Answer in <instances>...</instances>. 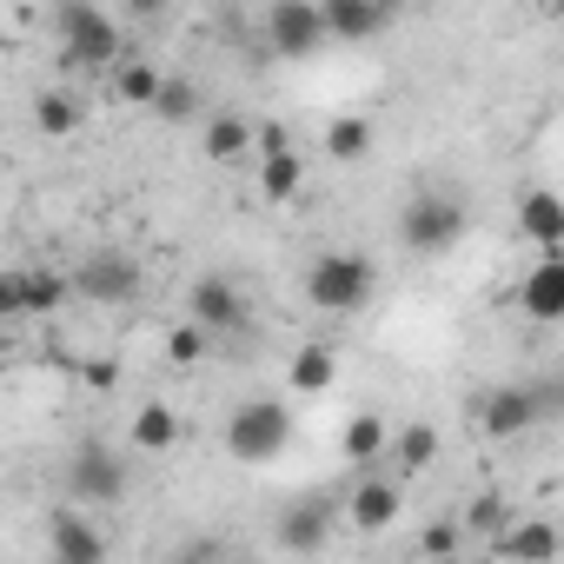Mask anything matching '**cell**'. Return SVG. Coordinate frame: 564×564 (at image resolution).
<instances>
[{"label":"cell","instance_id":"obj_1","mask_svg":"<svg viewBox=\"0 0 564 564\" xmlns=\"http://www.w3.org/2000/svg\"><path fill=\"white\" fill-rule=\"evenodd\" d=\"M465 232H471V206H465L458 193H412L405 213H399V239H405V252H419V259L452 252Z\"/></svg>","mask_w":564,"mask_h":564},{"label":"cell","instance_id":"obj_2","mask_svg":"<svg viewBox=\"0 0 564 564\" xmlns=\"http://www.w3.org/2000/svg\"><path fill=\"white\" fill-rule=\"evenodd\" d=\"M372 286H379V265L366 252H319L306 265V300L319 313H359L372 306Z\"/></svg>","mask_w":564,"mask_h":564},{"label":"cell","instance_id":"obj_3","mask_svg":"<svg viewBox=\"0 0 564 564\" xmlns=\"http://www.w3.org/2000/svg\"><path fill=\"white\" fill-rule=\"evenodd\" d=\"M293 445V412L279 399H239L226 419V452L239 465H272L279 452Z\"/></svg>","mask_w":564,"mask_h":564},{"label":"cell","instance_id":"obj_4","mask_svg":"<svg viewBox=\"0 0 564 564\" xmlns=\"http://www.w3.org/2000/svg\"><path fill=\"white\" fill-rule=\"evenodd\" d=\"M54 28H61V54L67 67H113L120 61V21L107 8H94V0H61L54 8Z\"/></svg>","mask_w":564,"mask_h":564},{"label":"cell","instance_id":"obj_5","mask_svg":"<svg viewBox=\"0 0 564 564\" xmlns=\"http://www.w3.org/2000/svg\"><path fill=\"white\" fill-rule=\"evenodd\" d=\"M67 279H74V300H87V306H127V300H140V286H147L140 259H133V252H120V246L87 252Z\"/></svg>","mask_w":564,"mask_h":564},{"label":"cell","instance_id":"obj_6","mask_svg":"<svg viewBox=\"0 0 564 564\" xmlns=\"http://www.w3.org/2000/svg\"><path fill=\"white\" fill-rule=\"evenodd\" d=\"M67 498L87 505V511L120 505V498H127V458H120L113 445H100V438L74 445V458H67Z\"/></svg>","mask_w":564,"mask_h":564},{"label":"cell","instance_id":"obj_7","mask_svg":"<svg viewBox=\"0 0 564 564\" xmlns=\"http://www.w3.org/2000/svg\"><path fill=\"white\" fill-rule=\"evenodd\" d=\"M265 47L279 61H313L326 47L319 0H272V8H265Z\"/></svg>","mask_w":564,"mask_h":564},{"label":"cell","instance_id":"obj_8","mask_svg":"<svg viewBox=\"0 0 564 564\" xmlns=\"http://www.w3.org/2000/svg\"><path fill=\"white\" fill-rule=\"evenodd\" d=\"M186 319L206 326L213 339H219V333H246V326H252V300L232 286L226 272H206V279H193V293H186Z\"/></svg>","mask_w":564,"mask_h":564},{"label":"cell","instance_id":"obj_9","mask_svg":"<svg viewBox=\"0 0 564 564\" xmlns=\"http://www.w3.org/2000/svg\"><path fill=\"white\" fill-rule=\"evenodd\" d=\"M47 551H54L61 564H100V557H107V531H100L80 505H67V511H54V524H47Z\"/></svg>","mask_w":564,"mask_h":564},{"label":"cell","instance_id":"obj_10","mask_svg":"<svg viewBox=\"0 0 564 564\" xmlns=\"http://www.w3.org/2000/svg\"><path fill=\"white\" fill-rule=\"evenodd\" d=\"M518 306H524L538 326H557V319H564V259H557V252H544V259L524 272Z\"/></svg>","mask_w":564,"mask_h":564},{"label":"cell","instance_id":"obj_11","mask_svg":"<svg viewBox=\"0 0 564 564\" xmlns=\"http://www.w3.org/2000/svg\"><path fill=\"white\" fill-rule=\"evenodd\" d=\"M8 286H14V313H34V319H54L67 300H74V279L67 272H8Z\"/></svg>","mask_w":564,"mask_h":564},{"label":"cell","instance_id":"obj_12","mask_svg":"<svg viewBox=\"0 0 564 564\" xmlns=\"http://www.w3.org/2000/svg\"><path fill=\"white\" fill-rule=\"evenodd\" d=\"M478 419H485V432H491V438H518V432H531L544 412H538V392H531V386H498V392L485 399V412H478Z\"/></svg>","mask_w":564,"mask_h":564},{"label":"cell","instance_id":"obj_13","mask_svg":"<svg viewBox=\"0 0 564 564\" xmlns=\"http://www.w3.org/2000/svg\"><path fill=\"white\" fill-rule=\"evenodd\" d=\"M319 21H326V41H379L386 34V14L372 0H319Z\"/></svg>","mask_w":564,"mask_h":564},{"label":"cell","instance_id":"obj_14","mask_svg":"<svg viewBox=\"0 0 564 564\" xmlns=\"http://www.w3.org/2000/svg\"><path fill=\"white\" fill-rule=\"evenodd\" d=\"M346 511H352V524H359V531H386V524L405 511V491H399V478H359Z\"/></svg>","mask_w":564,"mask_h":564},{"label":"cell","instance_id":"obj_15","mask_svg":"<svg viewBox=\"0 0 564 564\" xmlns=\"http://www.w3.org/2000/svg\"><path fill=\"white\" fill-rule=\"evenodd\" d=\"M518 226H524V239H531L538 252H557V246H564V206H557V193H524Z\"/></svg>","mask_w":564,"mask_h":564},{"label":"cell","instance_id":"obj_16","mask_svg":"<svg viewBox=\"0 0 564 564\" xmlns=\"http://www.w3.org/2000/svg\"><path fill=\"white\" fill-rule=\"evenodd\" d=\"M326 538H333V511L319 498H306V505H293L286 518H279V544L286 551H319Z\"/></svg>","mask_w":564,"mask_h":564},{"label":"cell","instance_id":"obj_17","mask_svg":"<svg viewBox=\"0 0 564 564\" xmlns=\"http://www.w3.org/2000/svg\"><path fill=\"white\" fill-rule=\"evenodd\" d=\"M300 186H306V160H300V147H279V153L259 160V193H265L272 206L300 199Z\"/></svg>","mask_w":564,"mask_h":564},{"label":"cell","instance_id":"obj_18","mask_svg":"<svg viewBox=\"0 0 564 564\" xmlns=\"http://www.w3.org/2000/svg\"><path fill=\"white\" fill-rule=\"evenodd\" d=\"M80 120H87V107L74 94H61V87L34 94V133L41 140H67V133H80Z\"/></svg>","mask_w":564,"mask_h":564},{"label":"cell","instance_id":"obj_19","mask_svg":"<svg viewBox=\"0 0 564 564\" xmlns=\"http://www.w3.org/2000/svg\"><path fill=\"white\" fill-rule=\"evenodd\" d=\"M173 445H180V419H173V405L147 399V405L133 412V452L160 458V452H173Z\"/></svg>","mask_w":564,"mask_h":564},{"label":"cell","instance_id":"obj_20","mask_svg":"<svg viewBox=\"0 0 564 564\" xmlns=\"http://www.w3.org/2000/svg\"><path fill=\"white\" fill-rule=\"evenodd\" d=\"M386 458H392L405 478H419V471H432V458H438V432H432V425H405V432H386Z\"/></svg>","mask_w":564,"mask_h":564},{"label":"cell","instance_id":"obj_21","mask_svg":"<svg viewBox=\"0 0 564 564\" xmlns=\"http://www.w3.org/2000/svg\"><path fill=\"white\" fill-rule=\"evenodd\" d=\"M199 147H206V160L232 166V160H246V153H252V127H246L239 113H213V120H206V133H199Z\"/></svg>","mask_w":564,"mask_h":564},{"label":"cell","instance_id":"obj_22","mask_svg":"<svg viewBox=\"0 0 564 564\" xmlns=\"http://www.w3.org/2000/svg\"><path fill=\"white\" fill-rule=\"evenodd\" d=\"M491 538H498V551H505V557H524V564L557 557V531H551V524H511V518H505Z\"/></svg>","mask_w":564,"mask_h":564},{"label":"cell","instance_id":"obj_23","mask_svg":"<svg viewBox=\"0 0 564 564\" xmlns=\"http://www.w3.org/2000/svg\"><path fill=\"white\" fill-rule=\"evenodd\" d=\"M333 379H339V359H333V346H306V352L286 366V386H293L300 399H313V392H333Z\"/></svg>","mask_w":564,"mask_h":564},{"label":"cell","instance_id":"obj_24","mask_svg":"<svg viewBox=\"0 0 564 564\" xmlns=\"http://www.w3.org/2000/svg\"><path fill=\"white\" fill-rule=\"evenodd\" d=\"M339 452H346L352 465H379V458H386V419H379V412H352L346 432H339Z\"/></svg>","mask_w":564,"mask_h":564},{"label":"cell","instance_id":"obj_25","mask_svg":"<svg viewBox=\"0 0 564 564\" xmlns=\"http://www.w3.org/2000/svg\"><path fill=\"white\" fill-rule=\"evenodd\" d=\"M153 113H160L166 127H186V120L199 113V87H193L186 74H160V94H153Z\"/></svg>","mask_w":564,"mask_h":564},{"label":"cell","instance_id":"obj_26","mask_svg":"<svg viewBox=\"0 0 564 564\" xmlns=\"http://www.w3.org/2000/svg\"><path fill=\"white\" fill-rule=\"evenodd\" d=\"M326 153H333V160H366V153H372V120L339 113V120L326 127Z\"/></svg>","mask_w":564,"mask_h":564},{"label":"cell","instance_id":"obj_27","mask_svg":"<svg viewBox=\"0 0 564 564\" xmlns=\"http://www.w3.org/2000/svg\"><path fill=\"white\" fill-rule=\"evenodd\" d=\"M113 94H120L127 107H153V94H160V67H153V61H127V67L113 74Z\"/></svg>","mask_w":564,"mask_h":564},{"label":"cell","instance_id":"obj_28","mask_svg":"<svg viewBox=\"0 0 564 564\" xmlns=\"http://www.w3.org/2000/svg\"><path fill=\"white\" fill-rule=\"evenodd\" d=\"M206 346H213V333L186 319V326H173V333H166V366H180V372H186V366H199V359H206Z\"/></svg>","mask_w":564,"mask_h":564},{"label":"cell","instance_id":"obj_29","mask_svg":"<svg viewBox=\"0 0 564 564\" xmlns=\"http://www.w3.org/2000/svg\"><path fill=\"white\" fill-rule=\"evenodd\" d=\"M505 518H511V505H505L498 491H485V498H471V518H465V524H471V531H498Z\"/></svg>","mask_w":564,"mask_h":564},{"label":"cell","instance_id":"obj_30","mask_svg":"<svg viewBox=\"0 0 564 564\" xmlns=\"http://www.w3.org/2000/svg\"><path fill=\"white\" fill-rule=\"evenodd\" d=\"M458 544H465V531H458V524H452V518H438V524H432V531H425V538H419V551H425V557H452V551H458Z\"/></svg>","mask_w":564,"mask_h":564},{"label":"cell","instance_id":"obj_31","mask_svg":"<svg viewBox=\"0 0 564 564\" xmlns=\"http://www.w3.org/2000/svg\"><path fill=\"white\" fill-rule=\"evenodd\" d=\"M279 147H293V133L279 127V120H265V127H252V153L265 160V153H279Z\"/></svg>","mask_w":564,"mask_h":564},{"label":"cell","instance_id":"obj_32","mask_svg":"<svg viewBox=\"0 0 564 564\" xmlns=\"http://www.w3.org/2000/svg\"><path fill=\"white\" fill-rule=\"evenodd\" d=\"M372 8H379V14H386V28H392V21H399V14L412 8V0H372Z\"/></svg>","mask_w":564,"mask_h":564},{"label":"cell","instance_id":"obj_33","mask_svg":"<svg viewBox=\"0 0 564 564\" xmlns=\"http://www.w3.org/2000/svg\"><path fill=\"white\" fill-rule=\"evenodd\" d=\"M160 8H166V0H127V14H140V21H153Z\"/></svg>","mask_w":564,"mask_h":564},{"label":"cell","instance_id":"obj_34","mask_svg":"<svg viewBox=\"0 0 564 564\" xmlns=\"http://www.w3.org/2000/svg\"><path fill=\"white\" fill-rule=\"evenodd\" d=\"M0 319H14V286H8V272H0Z\"/></svg>","mask_w":564,"mask_h":564},{"label":"cell","instance_id":"obj_35","mask_svg":"<svg viewBox=\"0 0 564 564\" xmlns=\"http://www.w3.org/2000/svg\"><path fill=\"white\" fill-rule=\"evenodd\" d=\"M0 359H8V339H0Z\"/></svg>","mask_w":564,"mask_h":564},{"label":"cell","instance_id":"obj_36","mask_svg":"<svg viewBox=\"0 0 564 564\" xmlns=\"http://www.w3.org/2000/svg\"><path fill=\"white\" fill-rule=\"evenodd\" d=\"M193 8H199V0H193Z\"/></svg>","mask_w":564,"mask_h":564}]
</instances>
